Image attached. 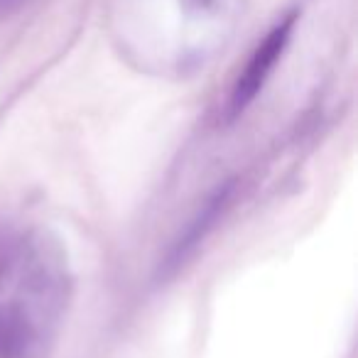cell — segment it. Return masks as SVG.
I'll use <instances>...</instances> for the list:
<instances>
[{"label":"cell","instance_id":"obj_2","mask_svg":"<svg viewBox=\"0 0 358 358\" xmlns=\"http://www.w3.org/2000/svg\"><path fill=\"white\" fill-rule=\"evenodd\" d=\"M234 192H236V182H224L214 189V194L201 204V209L192 216L189 224L182 229V234L174 238L172 248L167 250L164 255V263H162V275H172L177 273L196 250L204 245V241L211 236V231L216 229L221 219L226 216L231 206V199H234Z\"/></svg>","mask_w":358,"mask_h":358},{"label":"cell","instance_id":"obj_1","mask_svg":"<svg viewBox=\"0 0 358 358\" xmlns=\"http://www.w3.org/2000/svg\"><path fill=\"white\" fill-rule=\"evenodd\" d=\"M294 22H297V13H289L285 15L273 30L265 35V40L255 47V52L250 55L245 69L241 71L238 81H236L234 91H231L229 99V115L236 118L241 115L250 103L255 101V96L263 91V86L268 84L270 74L275 71L278 62L282 59L285 50H287L289 40H292Z\"/></svg>","mask_w":358,"mask_h":358},{"label":"cell","instance_id":"obj_3","mask_svg":"<svg viewBox=\"0 0 358 358\" xmlns=\"http://www.w3.org/2000/svg\"><path fill=\"white\" fill-rule=\"evenodd\" d=\"M20 250H22V238L3 234L0 236V297L10 287L13 278H15L17 263H20Z\"/></svg>","mask_w":358,"mask_h":358},{"label":"cell","instance_id":"obj_4","mask_svg":"<svg viewBox=\"0 0 358 358\" xmlns=\"http://www.w3.org/2000/svg\"><path fill=\"white\" fill-rule=\"evenodd\" d=\"M27 0H0V15H8V13L17 10V8L25 6Z\"/></svg>","mask_w":358,"mask_h":358},{"label":"cell","instance_id":"obj_5","mask_svg":"<svg viewBox=\"0 0 358 358\" xmlns=\"http://www.w3.org/2000/svg\"><path fill=\"white\" fill-rule=\"evenodd\" d=\"M189 3H194L196 8H206V6H211L214 0H189Z\"/></svg>","mask_w":358,"mask_h":358}]
</instances>
